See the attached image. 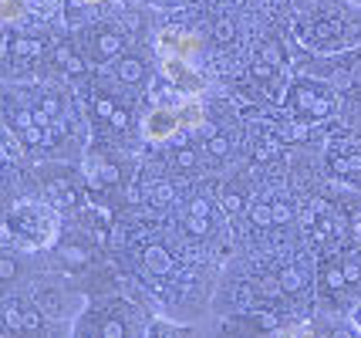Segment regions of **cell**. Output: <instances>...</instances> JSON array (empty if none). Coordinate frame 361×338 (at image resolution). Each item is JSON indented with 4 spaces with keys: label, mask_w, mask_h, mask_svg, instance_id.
Returning a JSON list of instances; mask_svg holds the SVG:
<instances>
[{
    "label": "cell",
    "mask_w": 361,
    "mask_h": 338,
    "mask_svg": "<svg viewBox=\"0 0 361 338\" xmlns=\"http://www.w3.org/2000/svg\"><path fill=\"white\" fill-rule=\"evenodd\" d=\"M17 234H24L27 247H47L54 241V213L44 203H17L11 213Z\"/></svg>",
    "instance_id": "1"
},
{
    "label": "cell",
    "mask_w": 361,
    "mask_h": 338,
    "mask_svg": "<svg viewBox=\"0 0 361 338\" xmlns=\"http://www.w3.org/2000/svg\"><path fill=\"white\" fill-rule=\"evenodd\" d=\"M162 71L169 75V81H173L183 95H200V92H203V75H196V71L186 65V58H162Z\"/></svg>",
    "instance_id": "2"
},
{
    "label": "cell",
    "mask_w": 361,
    "mask_h": 338,
    "mask_svg": "<svg viewBox=\"0 0 361 338\" xmlns=\"http://www.w3.org/2000/svg\"><path fill=\"white\" fill-rule=\"evenodd\" d=\"M156 48L162 58H196V51H200V41L192 37V34H179V31H162L156 41Z\"/></svg>",
    "instance_id": "3"
},
{
    "label": "cell",
    "mask_w": 361,
    "mask_h": 338,
    "mask_svg": "<svg viewBox=\"0 0 361 338\" xmlns=\"http://www.w3.org/2000/svg\"><path fill=\"white\" fill-rule=\"evenodd\" d=\"M176 129H183L179 126V112H169V109H156V112L145 119V126H142L149 143H166Z\"/></svg>",
    "instance_id": "4"
},
{
    "label": "cell",
    "mask_w": 361,
    "mask_h": 338,
    "mask_svg": "<svg viewBox=\"0 0 361 338\" xmlns=\"http://www.w3.org/2000/svg\"><path fill=\"white\" fill-rule=\"evenodd\" d=\"M179 126L183 129H200L203 126V105L196 102V95H189L183 105H179Z\"/></svg>",
    "instance_id": "5"
},
{
    "label": "cell",
    "mask_w": 361,
    "mask_h": 338,
    "mask_svg": "<svg viewBox=\"0 0 361 338\" xmlns=\"http://www.w3.org/2000/svg\"><path fill=\"white\" fill-rule=\"evenodd\" d=\"M118 75H122V78H128V81L142 78V68H139V61H132V58H126V61H118Z\"/></svg>",
    "instance_id": "6"
},
{
    "label": "cell",
    "mask_w": 361,
    "mask_h": 338,
    "mask_svg": "<svg viewBox=\"0 0 361 338\" xmlns=\"http://www.w3.org/2000/svg\"><path fill=\"white\" fill-rule=\"evenodd\" d=\"M145 260H149V264H152L156 271H166V267H169V258H166V251H159V247H152Z\"/></svg>",
    "instance_id": "7"
},
{
    "label": "cell",
    "mask_w": 361,
    "mask_h": 338,
    "mask_svg": "<svg viewBox=\"0 0 361 338\" xmlns=\"http://www.w3.org/2000/svg\"><path fill=\"white\" fill-rule=\"evenodd\" d=\"M20 17V0H4V20Z\"/></svg>",
    "instance_id": "8"
},
{
    "label": "cell",
    "mask_w": 361,
    "mask_h": 338,
    "mask_svg": "<svg viewBox=\"0 0 361 338\" xmlns=\"http://www.w3.org/2000/svg\"><path fill=\"white\" fill-rule=\"evenodd\" d=\"M283 288H287V291H298L300 288V274L298 271H287V274H283Z\"/></svg>",
    "instance_id": "9"
},
{
    "label": "cell",
    "mask_w": 361,
    "mask_h": 338,
    "mask_svg": "<svg viewBox=\"0 0 361 338\" xmlns=\"http://www.w3.org/2000/svg\"><path fill=\"white\" fill-rule=\"evenodd\" d=\"M253 220H257V224H267V220H270V210L267 207H257V210H253Z\"/></svg>",
    "instance_id": "10"
},
{
    "label": "cell",
    "mask_w": 361,
    "mask_h": 338,
    "mask_svg": "<svg viewBox=\"0 0 361 338\" xmlns=\"http://www.w3.org/2000/svg\"><path fill=\"white\" fill-rule=\"evenodd\" d=\"M328 277H331V288H341V284H345V274L341 271H331Z\"/></svg>",
    "instance_id": "11"
},
{
    "label": "cell",
    "mask_w": 361,
    "mask_h": 338,
    "mask_svg": "<svg viewBox=\"0 0 361 338\" xmlns=\"http://www.w3.org/2000/svg\"><path fill=\"white\" fill-rule=\"evenodd\" d=\"M209 149H213L216 156H223V152H226V139H213V143H209Z\"/></svg>",
    "instance_id": "12"
},
{
    "label": "cell",
    "mask_w": 361,
    "mask_h": 338,
    "mask_svg": "<svg viewBox=\"0 0 361 338\" xmlns=\"http://www.w3.org/2000/svg\"><path fill=\"white\" fill-rule=\"evenodd\" d=\"M105 335H109V338L122 335V325H115V322H111V325H105Z\"/></svg>",
    "instance_id": "13"
},
{
    "label": "cell",
    "mask_w": 361,
    "mask_h": 338,
    "mask_svg": "<svg viewBox=\"0 0 361 338\" xmlns=\"http://www.w3.org/2000/svg\"><path fill=\"white\" fill-rule=\"evenodd\" d=\"M156 196H159L156 203H166V200H169V186H159V190H156Z\"/></svg>",
    "instance_id": "14"
},
{
    "label": "cell",
    "mask_w": 361,
    "mask_h": 338,
    "mask_svg": "<svg viewBox=\"0 0 361 338\" xmlns=\"http://www.w3.org/2000/svg\"><path fill=\"white\" fill-rule=\"evenodd\" d=\"M226 210H240V196H226Z\"/></svg>",
    "instance_id": "15"
},
{
    "label": "cell",
    "mask_w": 361,
    "mask_h": 338,
    "mask_svg": "<svg viewBox=\"0 0 361 338\" xmlns=\"http://www.w3.org/2000/svg\"><path fill=\"white\" fill-rule=\"evenodd\" d=\"M355 328H358V332H361V305L355 308Z\"/></svg>",
    "instance_id": "16"
},
{
    "label": "cell",
    "mask_w": 361,
    "mask_h": 338,
    "mask_svg": "<svg viewBox=\"0 0 361 338\" xmlns=\"http://www.w3.org/2000/svg\"><path fill=\"white\" fill-rule=\"evenodd\" d=\"M358 230H361V220H358Z\"/></svg>",
    "instance_id": "17"
}]
</instances>
